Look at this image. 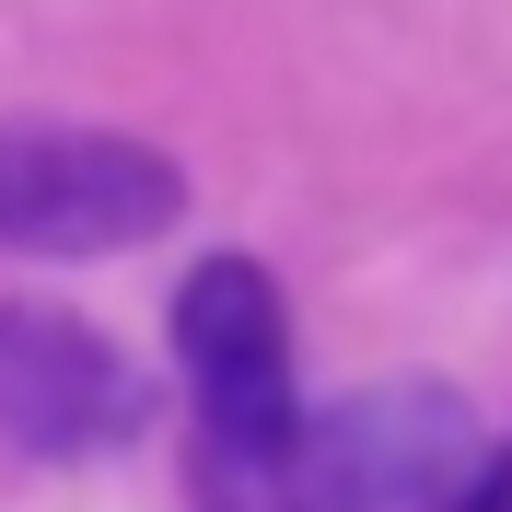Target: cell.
Listing matches in <instances>:
<instances>
[{"label": "cell", "mask_w": 512, "mask_h": 512, "mask_svg": "<svg viewBox=\"0 0 512 512\" xmlns=\"http://www.w3.org/2000/svg\"><path fill=\"white\" fill-rule=\"evenodd\" d=\"M175 384H187L210 466H280L303 443V384H291V303L256 256H198L175 280Z\"/></svg>", "instance_id": "cell-1"}, {"label": "cell", "mask_w": 512, "mask_h": 512, "mask_svg": "<svg viewBox=\"0 0 512 512\" xmlns=\"http://www.w3.org/2000/svg\"><path fill=\"white\" fill-rule=\"evenodd\" d=\"M187 175L152 140L117 128H0V256H47V268H94L140 256L175 233Z\"/></svg>", "instance_id": "cell-2"}, {"label": "cell", "mask_w": 512, "mask_h": 512, "mask_svg": "<svg viewBox=\"0 0 512 512\" xmlns=\"http://www.w3.org/2000/svg\"><path fill=\"white\" fill-rule=\"evenodd\" d=\"M489 443L443 384H373L338 408H303V443L280 454L291 512H466Z\"/></svg>", "instance_id": "cell-3"}, {"label": "cell", "mask_w": 512, "mask_h": 512, "mask_svg": "<svg viewBox=\"0 0 512 512\" xmlns=\"http://www.w3.org/2000/svg\"><path fill=\"white\" fill-rule=\"evenodd\" d=\"M0 431L24 454H105L140 431V373L94 326L0 303Z\"/></svg>", "instance_id": "cell-4"}, {"label": "cell", "mask_w": 512, "mask_h": 512, "mask_svg": "<svg viewBox=\"0 0 512 512\" xmlns=\"http://www.w3.org/2000/svg\"><path fill=\"white\" fill-rule=\"evenodd\" d=\"M466 512H512V443L478 466V489H466Z\"/></svg>", "instance_id": "cell-5"}]
</instances>
